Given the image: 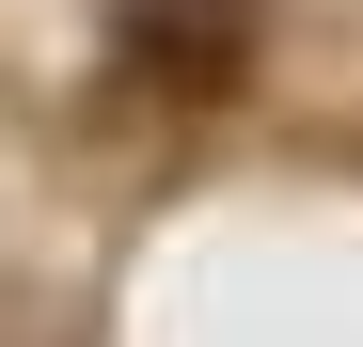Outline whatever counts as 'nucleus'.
<instances>
[{
	"instance_id": "obj_1",
	"label": "nucleus",
	"mask_w": 363,
	"mask_h": 347,
	"mask_svg": "<svg viewBox=\"0 0 363 347\" xmlns=\"http://www.w3.org/2000/svg\"><path fill=\"white\" fill-rule=\"evenodd\" d=\"M111 64L158 110H221L253 79V0H127V16H111Z\"/></svg>"
}]
</instances>
